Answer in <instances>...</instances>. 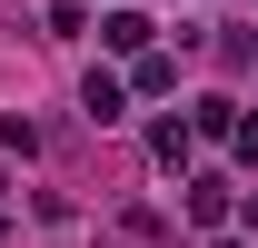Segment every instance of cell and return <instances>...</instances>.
Here are the masks:
<instances>
[{"instance_id": "obj_4", "label": "cell", "mask_w": 258, "mask_h": 248, "mask_svg": "<svg viewBox=\"0 0 258 248\" xmlns=\"http://www.w3.org/2000/svg\"><path fill=\"white\" fill-rule=\"evenodd\" d=\"M238 119H248V109H238V99H219V90L189 109V129H199V139H238Z\"/></svg>"}, {"instance_id": "obj_2", "label": "cell", "mask_w": 258, "mask_h": 248, "mask_svg": "<svg viewBox=\"0 0 258 248\" xmlns=\"http://www.w3.org/2000/svg\"><path fill=\"white\" fill-rule=\"evenodd\" d=\"M80 109H90L99 129H109V119H129V80H109V70H90V80H80Z\"/></svg>"}, {"instance_id": "obj_7", "label": "cell", "mask_w": 258, "mask_h": 248, "mask_svg": "<svg viewBox=\"0 0 258 248\" xmlns=\"http://www.w3.org/2000/svg\"><path fill=\"white\" fill-rule=\"evenodd\" d=\"M228 149H238V169H258V119H238V139H228Z\"/></svg>"}, {"instance_id": "obj_9", "label": "cell", "mask_w": 258, "mask_h": 248, "mask_svg": "<svg viewBox=\"0 0 258 248\" xmlns=\"http://www.w3.org/2000/svg\"><path fill=\"white\" fill-rule=\"evenodd\" d=\"M0 199H10V179H0Z\"/></svg>"}, {"instance_id": "obj_5", "label": "cell", "mask_w": 258, "mask_h": 248, "mask_svg": "<svg viewBox=\"0 0 258 248\" xmlns=\"http://www.w3.org/2000/svg\"><path fill=\"white\" fill-rule=\"evenodd\" d=\"M189 149H199L189 119H159V129H149V159H159V169H189Z\"/></svg>"}, {"instance_id": "obj_3", "label": "cell", "mask_w": 258, "mask_h": 248, "mask_svg": "<svg viewBox=\"0 0 258 248\" xmlns=\"http://www.w3.org/2000/svg\"><path fill=\"white\" fill-rule=\"evenodd\" d=\"M129 90H139V99H169V90H179V60H169V50H139Z\"/></svg>"}, {"instance_id": "obj_6", "label": "cell", "mask_w": 258, "mask_h": 248, "mask_svg": "<svg viewBox=\"0 0 258 248\" xmlns=\"http://www.w3.org/2000/svg\"><path fill=\"white\" fill-rule=\"evenodd\" d=\"M99 40H109V50H129V60H139V50H149V40H159V30H149L139 10H109V20H99Z\"/></svg>"}, {"instance_id": "obj_8", "label": "cell", "mask_w": 258, "mask_h": 248, "mask_svg": "<svg viewBox=\"0 0 258 248\" xmlns=\"http://www.w3.org/2000/svg\"><path fill=\"white\" fill-rule=\"evenodd\" d=\"M248 228H258V199H248Z\"/></svg>"}, {"instance_id": "obj_1", "label": "cell", "mask_w": 258, "mask_h": 248, "mask_svg": "<svg viewBox=\"0 0 258 248\" xmlns=\"http://www.w3.org/2000/svg\"><path fill=\"white\" fill-rule=\"evenodd\" d=\"M179 209H189V228H219V218L238 209V199H228V179H219V169H189V189H179Z\"/></svg>"}]
</instances>
